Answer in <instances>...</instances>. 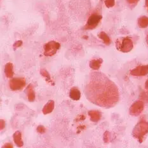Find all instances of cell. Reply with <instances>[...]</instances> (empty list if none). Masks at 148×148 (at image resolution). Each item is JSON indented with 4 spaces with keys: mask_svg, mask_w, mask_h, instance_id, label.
Wrapping results in <instances>:
<instances>
[{
    "mask_svg": "<svg viewBox=\"0 0 148 148\" xmlns=\"http://www.w3.org/2000/svg\"><path fill=\"white\" fill-rule=\"evenodd\" d=\"M55 107V102L52 100L48 101L47 104L44 106L42 112L44 114H48L53 111Z\"/></svg>",
    "mask_w": 148,
    "mask_h": 148,
    "instance_id": "11",
    "label": "cell"
},
{
    "mask_svg": "<svg viewBox=\"0 0 148 148\" xmlns=\"http://www.w3.org/2000/svg\"><path fill=\"white\" fill-rule=\"evenodd\" d=\"M60 48V45L56 41H50L44 45V55L47 57H51L56 54Z\"/></svg>",
    "mask_w": 148,
    "mask_h": 148,
    "instance_id": "4",
    "label": "cell"
},
{
    "mask_svg": "<svg viewBox=\"0 0 148 148\" xmlns=\"http://www.w3.org/2000/svg\"><path fill=\"white\" fill-rule=\"evenodd\" d=\"M138 25L140 28H146L148 27V17L143 16L138 19Z\"/></svg>",
    "mask_w": 148,
    "mask_h": 148,
    "instance_id": "16",
    "label": "cell"
},
{
    "mask_svg": "<svg viewBox=\"0 0 148 148\" xmlns=\"http://www.w3.org/2000/svg\"><path fill=\"white\" fill-rule=\"evenodd\" d=\"M13 138H14L15 144L17 147H21L24 146L23 141L22 139V134L20 131H16L13 135Z\"/></svg>",
    "mask_w": 148,
    "mask_h": 148,
    "instance_id": "12",
    "label": "cell"
},
{
    "mask_svg": "<svg viewBox=\"0 0 148 148\" xmlns=\"http://www.w3.org/2000/svg\"><path fill=\"white\" fill-rule=\"evenodd\" d=\"M24 78H14L10 79L9 85L10 88L13 91H18L23 89L25 86Z\"/></svg>",
    "mask_w": 148,
    "mask_h": 148,
    "instance_id": "6",
    "label": "cell"
},
{
    "mask_svg": "<svg viewBox=\"0 0 148 148\" xmlns=\"http://www.w3.org/2000/svg\"><path fill=\"white\" fill-rule=\"evenodd\" d=\"M22 43H22V41L21 40L17 41L14 45H13V49L14 50H16L18 47H21L22 45Z\"/></svg>",
    "mask_w": 148,
    "mask_h": 148,
    "instance_id": "20",
    "label": "cell"
},
{
    "mask_svg": "<svg viewBox=\"0 0 148 148\" xmlns=\"http://www.w3.org/2000/svg\"><path fill=\"white\" fill-rule=\"evenodd\" d=\"M103 60L102 59H92L90 62V67L92 69L97 71L100 69L102 64Z\"/></svg>",
    "mask_w": 148,
    "mask_h": 148,
    "instance_id": "15",
    "label": "cell"
},
{
    "mask_svg": "<svg viewBox=\"0 0 148 148\" xmlns=\"http://www.w3.org/2000/svg\"><path fill=\"white\" fill-rule=\"evenodd\" d=\"M130 74L134 76H143L148 74V65L139 66L131 70Z\"/></svg>",
    "mask_w": 148,
    "mask_h": 148,
    "instance_id": "8",
    "label": "cell"
},
{
    "mask_svg": "<svg viewBox=\"0 0 148 148\" xmlns=\"http://www.w3.org/2000/svg\"><path fill=\"white\" fill-rule=\"evenodd\" d=\"M25 93H26L28 101L29 102H34L35 100V93L33 89V86L31 84H29L25 89Z\"/></svg>",
    "mask_w": 148,
    "mask_h": 148,
    "instance_id": "13",
    "label": "cell"
},
{
    "mask_svg": "<svg viewBox=\"0 0 148 148\" xmlns=\"http://www.w3.org/2000/svg\"><path fill=\"white\" fill-rule=\"evenodd\" d=\"M104 140L105 143H108L109 140V134L108 132H106L104 134Z\"/></svg>",
    "mask_w": 148,
    "mask_h": 148,
    "instance_id": "22",
    "label": "cell"
},
{
    "mask_svg": "<svg viewBox=\"0 0 148 148\" xmlns=\"http://www.w3.org/2000/svg\"><path fill=\"white\" fill-rule=\"evenodd\" d=\"M37 132L38 133L43 134L45 132V128L42 126V125H39V126L37 127Z\"/></svg>",
    "mask_w": 148,
    "mask_h": 148,
    "instance_id": "21",
    "label": "cell"
},
{
    "mask_svg": "<svg viewBox=\"0 0 148 148\" xmlns=\"http://www.w3.org/2000/svg\"><path fill=\"white\" fill-rule=\"evenodd\" d=\"M88 114L89 116L90 117L91 121L94 122V123H97V122L101 120L102 117V114L101 113V112L97 110L89 111Z\"/></svg>",
    "mask_w": 148,
    "mask_h": 148,
    "instance_id": "9",
    "label": "cell"
},
{
    "mask_svg": "<svg viewBox=\"0 0 148 148\" xmlns=\"http://www.w3.org/2000/svg\"><path fill=\"white\" fill-rule=\"evenodd\" d=\"M116 49L123 53L129 52L134 47L133 42L129 38H121L116 40Z\"/></svg>",
    "mask_w": 148,
    "mask_h": 148,
    "instance_id": "3",
    "label": "cell"
},
{
    "mask_svg": "<svg viewBox=\"0 0 148 148\" xmlns=\"http://www.w3.org/2000/svg\"><path fill=\"white\" fill-rule=\"evenodd\" d=\"M69 97L74 101H79L81 97V92L76 87H73L69 92Z\"/></svg>",
    "mask_w": 148,
    "mask_h": 148,
    "instance_id": "14",
    "label": "cell"
},
{
    "mask_svg": "<svg viewBox=\"0 0 148 148\" xmlns=\"http://www.w3.org/2000/svg\"><path fill=\"white\" fill-rule=\"evenodd\" d=\"M3 147H13V145L10 143H6L5 146H3Z\"/></svg>",
    "mask_w": 148,
    "mask_h": 148,
    "instance_id": "25",
    "label": "cell"
},
{
    "mask_svg": "<svg viewBox=\"0 0 148 148\" xmlns=\"http://www.w3.org/2000/svg\"><path fill=\"white\" fill-rule=\"evenodd\" d=\"M84 92L88 101L105 108L114 107L120 99L117 86L105 75L99 72L90 74Z\"/></svg>",
    "mask_w": 148,
    "mask_h": 148,
    "instance_id": "1",
    "label": "cell"
},
{
    "mask_svg": "<svg viewBox=\"0 0 148 148\" xmlns=\"http://www.w3.org/2000/svg\"><path fill=\"white\" fill-rule=\"evenodd\" d=\"M148 134V122L144 120H140L136 127H134L132 136L136 138L139 143H143L145 137Z\"/></svg>",
    "mask_w": 148,
    "mask_h": 148,
    "instance_id": "2",
    "label": "cell"
},
{
    "mask_svg": "<svg viewBox=\"0 0 148 148\" xmlns=\"http://www.w3.org/2000/svg\"><path fill=\"white\" fill-rule=\"evenodd\" d=\"M144 104L143 101H137L130 106L129 112L132 116H139L144 110Z\"/></svg>",
    "mask_w": 148,
    "mask_h": 148,
    "instance_id": "7",
    "label": "cell"
},
{
    "mask_svg": "<svg viewBox=\"0 0 148 148\" xmlns=\"http://www.w3.org/2000/svg\"><path fill=\"white\" fill-rule=\"evenodd\" d=\"M102 17L101 15H99L97 14H92L89 17L84 29L86 30L94 29L98 26V25L102 20Z\"/></svg>",
    "mask_w": 148,
    "mask_h": 148,
    "instance_id": "5",
    "label": "cell"
},
{
    "mask_svg": "<svg viewBox=\"0 0 148 148\" xmlns=\"http://www.w3.org/2000/svg\"><path fill=\"white\" fill-rule=\"evenodd\" d=\"M146 6H147V8H148V0H146Z\"/></svg>",
    "mask_w": 148,
    "mask_h": 148,
    "instance_id": "27",
    "label": "cell"
},
{
    "mask_svg": "<svg viewBox=\"0 0 148 148\" xmlns=\"http://www.w3.org/2000/svg\"><path fill=\"white\" fill-rule=\"evenodd\" d=\"M145 87L147 90H148V79L146 81V83H145Z\"/></svg>",
    "mask_w": 148,
    "mask_h": 148,
    "instance_id": "26",
    "label": "cell"
},
{
    "mask_svg": "<svg viewBox=\"0 0 148 148\" xmlns=\"http://www.w3.org/2000/svg\"><path fill=\"white\" fill-rule=\"evenodd\" d=\"M5 121H3V120H1V129L3 130L5 127Z\"/></svg>",
    "mask_w": 148,
    "mask_h": 148,
    "instance_id": "24",
    "label": "cell"
},
{
    "mask_svg": "<svg viewBox=\"0 0 148 148\" xmlns=\"http://www.w3.org/2000/svg\"><path fill=\"white\" fill-rule=\"evenodd\" d=\"M127 2L129 3L130 5H135L139 1V0H127Z\"/></svg>",
    "mask_w": 148,
    "mask_h": 148,
    "instance_id": "23",
    "label": "cell"
},
{
    "mask_svg": "<svg viewBox=\"0 0 148 148\" xmlns=\"http://www.w3.org/2000/svg\"><path fill=\"white\" fill-rule=\"evenodd\" d=\"M146 41H147V43L148 45V35H147V37H146Z\"/></svg>",
    "mask_w": 148,
    "mask_h": 148,
    "instance_id": "28",
    "label": "cell"
},
{
    "mask_svg": "<svg viewBox=\"0 0 148 148\" xmlns=\"http://www.w3.org/2000/svg\"><path fill=\"white\" fill-rule=\"evenodd\" d=\"M5 74L6 78H12L14 75V66L11 62H8L6 64L5 66Z\"/></svg>",
    "mask_w": 148,
    "mask_h": 148,
    "instance_id": "10",
    "label": "cell"
},
{
    "mask_svg": "<svg viewBox=\"0 0 148 148\" xmlns=\"http://www.w3.org/2000/svg\"><path fill=\"white\" fill-rule=\"evenodd\" d=\"M105 5L108 8L113 7L115 5V0H106Z\"/></svg>",
    "mask_w": 148,
    "mask_h": 148,
    "instance_id": "19",
    "label": "cell"
},
{
    "mask_svg": "<svg viewBox=\"0 0 148 148\" xmlns=\"http://www.w3.org/2000/svg\"><path fill=\"white\" fill-rule=\"evenodd\" d=\"M40 74L44 77V78H46V79L47 80V81H49V82H52V81H51V77H50V76L49 75V72H48L46 69H41V71H40Z\"/></svg>",
    "mask_w": 148,
    "mask_h": 148,
    "instance_id": "18",
    "label": "cell"
},
{
    "mask_svg": "<svg viewBox=\"0 0 148 148\" xmlns=\"http://www.w3.org/2000/svg\"><path fill=\"white\" fill-rule=\"evenodd\" d=\"M99 38H101V39L104 41V43L106 45H109V44L111 43V40L110 38H109V37L108 36V35L106 34L105 32H101L99 34Z\"/></svg>",
    "mask_w": 148,
    "mask_h": 148,
    "instance_id": "17",
    "label": "cell"
}]
</instances>
